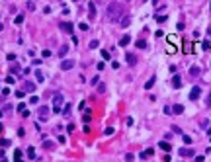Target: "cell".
I'll list each match as a JSON object with an SVG mask.
<instances>
[{"mask_svg":"<svg viewBox=\"0 0 211 162\" xmlns=\"http://www.w3.org/2000/svg\"><path fill=\"white\" fill-rule=\"evenodd\" d=\"M63 94H55V98H53V111L55 113H61V106H63Z\"/></svg>","mask_w":211,"mask_h":162,"instance_id":"2","label":"cell"},{"mask_svg":"<svg viewBox=\"0 0 211 162\" xmlns=\"http://www.w3.org/2000/svg\"><path fill=\"white\" fill-rule=\"evenodd\" d=\"M199 94H202V88H199V86H193L192 92H190V100H197Z\"/></svg>","mask_w":211,"mask_h":162,"instance_id":"5","label":"cell"},{"mask_svg":"<svg viewBox=\"0 0 211 162\" xmlns=\"http://www.w3.org/2000/svg\"><path fill=\"white\" fill-rule=\"evenodd\" d=\"M172 88H182V76H180V74H174L172 76Z\"/></svg>","mask_w":211,"mask_h":162,"instance_id":"4","label":"cell"},{"mask_svg":"<svg viewBox=\"0 0 211 162\" xmlns=\"http://www.w3.org/2000/svg\"><path fill=\"white\" fill-rule=\"evenodd\" d=\"M125 61H127V65H131V66L137 65V57L133 55V53H127V55H125Z\"/></svg>","mask_w":211,"mask_h":162,"instance_id":"6","label":"cell"},{"mask_svg":"<svg viewBox=\"0 0 211 162\" xmlns=\"http://www.w3.org/2000/svg\"><path fill=\"white\" fill-rule=\"evenodd\" d=\"M202 49H211V43H209V41H207V39H205V41H203V43H202Z\"/></svg>","mask_w":211,"mask_h":162,"instance_id":"30","label":"cell"},{"mask_svg":"<svg viewBox=\"0 0 211 162\" xmlns=\"http://www.w3.org/2000/svg\"><path fill=\"white\" fill-rule=\"evenodd\" d=\"M37 102H39L37 96H31V98H29V104H37Z\"/></svg>","mask_w":211,"mask_h":162,"instance_id":"35","label":"cell"},{"mask_svg":"<svg viewBox=\"0 0 211 162\" xmlns=\"http://www.w3.org/2000/svg\"><path fill=\"white\" fill-rule=\"evenodd\" d=\"M43 147H45V148H49V150H51V148L55 147V144H53L51 141H45V143H43Z\"/></svg>","mask_w":211,"mask_h":162,"instance_id":"26","label":"cell"},{"mask_svg":"<svg viewBox=\"0 0 211 162\" xmlns=\"http://www.w3.org/2000/svg\"><path fill=\"white\" fill-rule=\"evenodd\" d=\"M182 141H184V143L188 144V147H190V144H192V139H190V137H188V135H184V137H182Z\"/></svg>","mask_w":211,"mask_h":162,"instance_id":"25","label":"cell"},{"mask_svg":"<svg viewBox=\"0 0 211 162\" xmlns=\"http://www.w3.org/2000/svg\"><path fill=\"white\" fill-rule=\"evenodd\" d=\"M170 109H172V113H176V115H182V113H184V106H180V104L172 106Z\"/></svg>","mask_w":211,"mask_h":162,"instance_id":"10","label":"cell"},{"mask_svg":"<svg viewBox=\"0 0 211 162\" xmlns=\"http://www.w3.org/2000/svg\"><path fill=\"white\" fill-rule=\"evenodd\" d=\"M205 106H207V107H211V92L207 94V98H205Z\"/></svg>","mask_w":211,"mask_h":162,"instance_id":"31","label":"cell"},{"mask_svg":"<svg viewBox=\"0 0 211 162\" xmlns=\"http://www.w3.org/2000/svg\"><path fill=\"white\" fill-rule=\"evenodd\" d=\"M39 117H41V119H47V117H49V107H41V109H39Z\"/></svg>","mask_w":211,"mask_h":162,"instance_id":"14","label":"cell"},{"mask_svg":"<svg viewBox=\"0 0 211 162\" xmlns=\"http://www.w3.org/2000/svg\"><path fill=\"white\" fill-rule=\"evenodd\" d=\"M98 92H100V94L106 92V84H100V82H98Z\"/></svg>","mask_w":211,"mask_h":162,"instance_id":"28","label":"cell"},{"mask_svg":"<svg viewBox=\"0 0 211 162\" xmlns=\"http://www.w3.org/2000/svg\"><path fill=\"white\" fill-rule=\"evenodd\" d=\"M158 147L162 148L164 153H170V150H172V147H170V143H166V141H160V143H158Z\"/></svg>","mask_w":211,"mask_h":162,"instance_id":"12","label":"cell"},{"mask_svg":"<svg viewBox=\"0 0 211 162\" xmlns=\"http://www.w3.org/2000/svg\"><path fill=\"white\" fill-rule=\"evenodd\" d=\"M102 59H106V61H108V59H110V51H106V49H102Z\"/></svg>","mask_w":211,"mask_h":162,"instance_id":"29","label":"cell"},{"mask_svg":"<svg viewBox=\"0 0 211 162\" xmlns=\"http://www.w3.org/2000/svg\"><path fill=\"white\" fill-rule=\"evenodd\" d=\"M178 154H180V156H184V158H188V156H193V150H192V148H180Z\"/></svg>","mask_w":211,"mask_h":162,"instance_id":"8","label":"cell"},{"mask_svg":"<svg viewBox=\"0 0 211 162\" xmlns=\"http://www.w3.org/2000/svg\"><path fill=\"white\" fill-rule=\"evenodd\" d=\"M100 82V76H92V80H90V84H92V86H96V84Z\"/></svg>","mask_w":211,"mask_h":162,"instance_id":"27","label":"cell"},{"mask_svg":"<svg viewBox=\"0 0 211 162\" xmlns=\"http://www.w3.org/2000/svg\"><path fill=\"white\" fill-rule=\"evenodd\" d=\"M155 76H153V78H149V80H147V82H145V90H150V88H153V86H155Z\"/></svg>","mask_w":211,"mask_h":162,"instance_id":"15","label":"cell"},{"mask_svg":"<svg viewBox=\"0 0 211 162\" xmlns=\"http://www.w3.org/2000/svg\"><path fill=\"white\" fill-rule=\"evenodd\" d=\"M59 28H61L63 31H66V33H72V31H74V26H72L70 22H61V26H59Z\"/></svg>","mask_w":211,"mask_h":162,"instance_id":"3","label":"cell"},{"mask_svg":"<svg viewBox=\"0 0 211 162\" xmlns=\"http://www.w3.org/2000/svg\"><path fill=\"white\" fill-rule=\"evenodd\" d=\"M70 109H72V107H70V104H66V106H65V109H63V115H65V117H69V115H70Z\"/></svg>","mask_w":211,"mask_h":162,"instance_id":"19","label":"cell"},{"mask_svg":"<svg viewBox=\"0 0 211 162\" xmlns=\"http://www.w3.org/2000/svg\"><path fill=\"white\" fill-rule=\"evenodd\" d=\"M207 135H209V137H211V127H207Z\"/></svg>","mask_w":211,"mask_h":162,"instance_id":"38","label":"cell"},{"mask_svg":"<svg viewBox=\"0 0 211 162\" xmlns=\"http://www.w3.org/2000/svg\"><path fill=\"white\" fill-rule=\"evenodd\" d=\"M88 14H90V18H96V6L94 4L88 6Z\"/></svg>","mask_w":211,"mask_h":162,"instance_id":"18","label":"cell"},{"mask_svg":"<svg viewBox=\"0 0 211 162\" xmlns=\"http://www.w3.org/2000/svg\"><path fill=\"white\" fill-rule=\"evenodd\" d=\"M155 154V148H147V150H143V153H139V158H149Z\"/></svg>","mask_w":211,"mask_h":162,"instance_id":"9","label":"cell"},{"mask_svg":"<svg viewBox=\"0 0 211 162\" xmlns=\"http://www.w3.org/2000/svg\"><path fill=\"white\" fill-rule=\"evenodd\" d=\"M10 144H12V143H10L8 139H2V147H10Z\"/></svg>","mask_w":211,"mask_h":162,"instance_id":"36","label":"cell"},{"mask_svg":"<svg viewBox=\"0 0 211 162\" xmlns=\"http://www.w3.org/2000/svg\"><path fill=\"white\" fill-rule=\"evenodd\" d=\"M209 141H211V139H209Z\"/></svg>","mask_w":211,"mask_h":162,"instance_id":"40","label":"cell"},{"mask_svg":"<svg viewBox=\"0 0 211 162\" xmlns=\"http://www.w3.org/2000/svg\"><path fill=\"white\" fill-rule=\"evenodd\" d=\"M106 69V63H98V70H104Z\"/></svg>","mask_w":211,"mask_h":162,"instance_id":"37","label":"cell"},{"mask_svg":"<svg viewBox=\"0 0 211 162\" xmlns=\"http://www.w3.org/2000/svg\"><path fill=\"white\" fill-rule=\"evenodd\" d=\"M106 16H108V22H117L119 16H121V4H119V2H112V4H108Z\"/></svg>","mask_w":211,"mask_h":162,"instance_id":"1","label":"cell"},{"mask_svg":"<svg viewBox=\"0 0 211 162\" xmlns=\"http://www.w3.org/2000/svg\"><path fill=\"white\" fill-rule=\"evenodd\" d=\"M35 78H37V82H43V74H41V70H37V72H35Z\"/></svg>","mask_w":211,"mask_h":162,"instance_id":"23","label":"cell"},{"mask_svg":"<svg viewBox=\"0 0 211 162\" xmlns=\"http://www.w3.org/2000/svg\"><path fill=\"white\" fill-rule=\"evenodd\" d=\"M28 156H29V158H37V156H35V148H33V147L28 148Z\"/></svg>","mask_w":211,"mask_h":162,"instance_id":"21","label":"cell"},{"mask_svg":"<svg viewBox=\"0 0 211 162\" xmlns=\"http://www.w3.org/2000/svg\"><path fill=\"white\" fill-rule=\"evenodd\" d=\"M0 29H2V23H0Z\"/></svg>","mask_w":211,"mask_h":162,"instance_id":"39","label":"cell"},{"mask_svg":"<svg viewBox=\"0 0 211 162\" xmlns=\"http://www.w3.org/2000/svg\"><path fill=\"white\" fill-rule=\"evenodd\" d=\"M133 158H135V156H133L131 153H129V154H125V162H133Z\"/></svg>","mask_w":211,"mask_h":162,"instance_id":"32","label":"cell"},{"mask_svg":"<svg viewBox=\"0 0 211 162\" xmlns=\"http://www.w3.org/2000/svg\"><path fill=\"white\" fill-rule=\"evenodd\" d=\"M199 74H202V66H192V69H190V76H199Z\"/></svg>","mask_w":211,"mask_h":162,"instance_id":"11","label":"cell"},{"mask_svg":"<svg viewBox=\"0 0 211 162\" xmlns=\"http://www.w3.org/2000/svg\"><path fill=\"white\" fill-rule=\"evenodd\" d=\"M135 45L139 47V49H147V41H145V39H137Z\"/></svg>","mask_w":211,"mask_h":162,"instance_id":"16","label":"cell"},{"mask_svg":"<svg viewBox=\"0 0 211 162\" xmlns=\"http://www.w3.org/2000/svg\"><path fill=\"white\" fill-rule=\"evenodd\" d=\"M66 51H69V47H61V51H59V55H66Z\"/></svg>","mask_w":211,"mask_h":162,"instance_id":"33","label":"cell"},{"mask_svg":"<svg viewBox=\"0 0 211 162\" xmlns=\"http://www.w3.org/2000/svg\"><path fill=\"white\" fill-rule=\"evenodd\" d=\"M98 45H100V41H98V39H92V41L88 43V47H90V49H96Z\"/></svg>","mask_w":211,"mask_h":162,"instance_id":"20","label":"cell"},{"mask_svg":"<svg viewBox=\"0 0 211 162\" xmlns=\"http://www.w3.org/2000/svg\"><path fill=\"white\" fill-rule=\"evenodd\" d=\"M72 66H74V61L66 59V61H63V63H61V70H70Z\"/></svg>","mask_w":211,"mask_h":162,"instance_id":"7","label":"cell"},{"mask_svg":"<svg viewBox=\"0 0 211 162\" xmlns=\"http://www.w3.org/2000/svg\"><path fill=\"white\" fill-rule=\"evenodd\" d=\"M14 160L16 162H22V150H20V148H16V150H14Z\"/></svg>","mask_w":211,"mask_h":162,"instance_id":"17","label":"cell"},{"mask_svg":"<svg viewBox=\"0 0 211 162\" xmlns=\"http://www.w3.org/2000/svg\"><path fill=\"white\" fill-rule=\"evenodd\" d=\"M129 41H131V37H129V35H123L121 39H119V47H125V45H129Z\"/></svg>","mask_w":211,"mask_h":162,"instance_id":"13","label":"cell"},{"mask_svg":"<svg viewBox=\"0 0 211 162\" xmlns=\"http://www.w3.org/2000/svg\"><path fill=\"white\" fill-rule=\"evenodd\" d=\"M156 22H160V23L166 22V14H158V16H156Z\"/></svg>","mask_w":211,"mask_h":162,"instance_id":"24","label":"cell"},{"mask_svg":"<svg viewBox=\"0 0 211 162\" xmlns=\"http://www.w3.org/2000/svg\"><path fill=\"white\" fill-rule=\"evenodd\" d=\"M106 135H113V127H106V131H104Z\"/></svg>","mask_w":211,"mask_h":162,"instance_id":"34","label":"cell"},{"mask_svg":"<svg viewBox=\"0 0 211 162\" xmlns=\"http://www.w3.org/2000/svg\"><path fill=\"white\" fill-rule=\"evenodd\" d=\"M26 90L33 92V90H35V84H33V82H26Z\"/></svg>","mask_w":211,"mask_h":162,"instance_id":"22","label":"cell"}]
</instances>
